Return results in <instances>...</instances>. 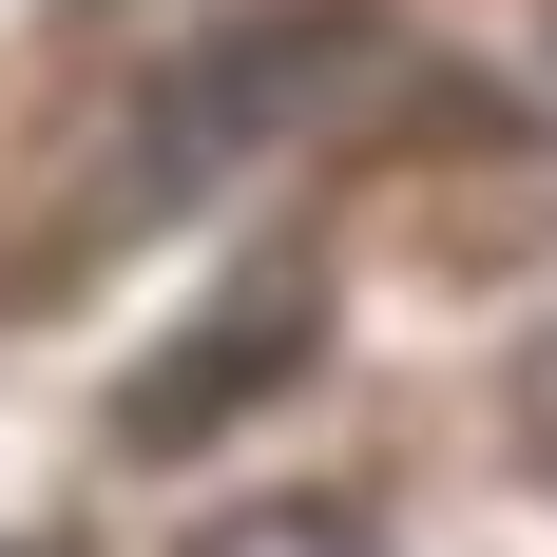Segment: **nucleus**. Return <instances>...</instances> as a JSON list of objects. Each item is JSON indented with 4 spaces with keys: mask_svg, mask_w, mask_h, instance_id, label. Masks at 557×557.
Returning a JSON list of instances; mask_svg holds the SVG:
<instances>
[{
    "mask_svg": "<svg viewBox=\"0 0 557 557\" xmlns=\"http://www.w3.org/2000/svg\"><path fill=\"white\" fill-rule=\"evenodd\" d=\"M193 557H385V539H366L346 500H231V519H212Z\"/></svg>",
    "mask_w": 557,
    "mask_h": 557,
    "instance_id": "f257e3e1",
    "label": "nucleus"
},
{
    "mask_svg": "<svg viewBox=\"0 0 557 557\" xmlns=\"http://www.w3.org/2000/svg\"><path fill=\"white\" fill-rule=\"evenodd\" d=\"M519 461H539V481H557V327L519 346Z\"/></svg>",
    "mask_w": 557,
    "mask_h": 557,
    "instance_id": "f03ea898",
    "label": "nucleus"
}]
</instances>
